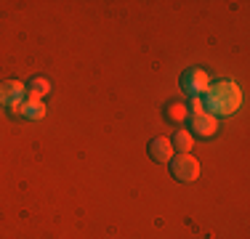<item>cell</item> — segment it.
Listing matches in <instances>:
<instances>
[{
    "mask_svg": "<svg viewBox=\"0 0 250 239\" xmlns=\"http://www.w3.org/2000/svg\"><path fill=\"white\" fill-rule=\"evenodd\" d=\"M170 176L181 183H194L200 178V162L192 157V154H176L170 157Z\"/></svg>",
    "mask_w": 250,
    "mask_h": 239,
    "instance_id": "cell-3",
    "label": "cell"
},
{
    "mask_svg": "<svg viewBox=\"0 0 250 239\" xmlns=\"http://www.w3.org/2000/svg\"><path fill=\"white\" fill-rule=\"evenodd\" d=\"M218 130V120L208 112H192V133L197 139H210Z\"/></svg>",
    "mask_w": 250,
    "mask_h": 239,
    "instance_id": "cell-5",
    "label": "cell"
},
{
    "mask_svg": "<svg viewBox=\"0 0 250 239\" xmlns=\"http://www.w3.org/2000/svg\"><path fill=\"white\" fill-rule=\"evenodd\" d=\"M178 85H181L184 93H189L192 99H200L202 93L210 88V77H208L205 69H197V67H189L181 72V77H178Z\"/></svg>",
    "mask_w": 250,
    "mask_h": 239,
    "instance_id": "cell-2",
    "label": "cell"
},
{
    "mask_svg": "<svg viewBox=\"0 0 250 239\" xmlns=\"http://www.w3.org/2000/svg\"><path fill=\"white\" fill-rule=\"evenodd\" d=\"M170 146H173L178 154H189L192 152V133H189V130H176L173 139H170Z\"/></svg>",
    "mask_w": 250,
    "mask_h": 239,
    "instance_id": "cell-9",
    "label": "cell"
},
{
    "mask_svg": "<svg viewBox=\"0 0 250 239\" xmlns=\"http://www.w3.org/2000/svg\"><path fill=\"white\" fill-rule=\"evenodd\" d=\"M16 112L24 120H43L45 117V104L40 99H27V101H21V106Z\"/></svg>",
    "mask_w": 250,
    "mask_h": 239,
    "instance_id": "cell-7",
    "label": "cell"
},
{
    "mask_svg": "<svg viewBox=\"0 0 250 239\" xmlns=\"http://www.w3.org/2000/svg\"><path fill=\"white\" fill-rule=\"evenodd\" d=\"M192 112H205V109H202V101L200 99H192Z\"/></svg>",
    "mask_w": 250,
    "mask_h": 239,
    "instance_id": "cell-11",
    "label": "cell"
},
{
    "mask_svg": "<svg viewBox=\"0 0 250 239\" xmlns=\"http://www.w3.org/2000/svg\"><path fill=\"white\" fill-rule=\"evenodd\" d=\"M165 117H168L170 122H176V125H178V122H184V120L189 117V109H187L184 104H178V101H173V104L165 106Z\"/></svg>",
    "mask_w": 250,
    "mask_h": 239,
    "instance_id": "cell-10",
    "label": "cell"
},
{
    "mask_svg": "<svg viewBox=\"0 0 250 239\" xmlns=\"http://www.w3.org/2000/svg\"><path fill=\"white\" fill-rule=\"evenodd\" d=\"M27 93H29V99H40V101H43L45 96L51 93V82L45 80V77H32V80L27 82Z\"/></svg>",
    "mask_w": 250,
    "mask_h": 239,
    "instance_id": "cell-8",
    "label": "cell"
},
{
    "mask_svg": "<svg viewBox=\"0 0 250 239\" xmlns=\"http://www.w3.org/2000/svg\"><path fill=\"white\" fill-rule=\"evenodd\" d=\"M146 154H149V159L154 162H170V157H173V146H170V139H152L149 146H146Z\"/></svg>",
    "mask_w": 250,
    "mask_h": 239,
    "instance_id": "cell-6",
    "label": "cell"
},
{
    "mask_svg": "<svg viewBox=\"0 0 250 239\" xmlns=\"http://www.w3.org/2000/svg\"><path fill=\"white\" fill-rule=\"evenodd\" d=\"M200 101H202V109L218 120V117H226V115H234L242 106L245 96H242V88L237 85L234 80H221V82H213V85L200 96Z\"/></svg>",
    "mask_w": 250,
    "mask_h": 239,
    "instance_id": "cell-1",
    "label": "cell"
},
{
    "mask_svg": "<svg viewBox=\"0 0 250 239\" xmlns=\"http://www.w3.org/2000/svg\"><path fill=\"white\" fill-rule=\"evenodd\" d=\"M21 101H27V85L16 80H5L0 82V106H8V109H19Z\"/></svg>",
    "mask_w": 250,
    "mask_h": 239,
    "instance_id": "cell-4",
    "label": "cell"
}]
</instances>
